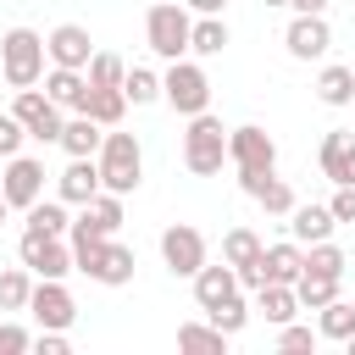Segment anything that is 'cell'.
Masks as SVG:
<instances>
[{
    "label": "cell",
    "mask_w": 355,
    "mask_h": 355,
    "mask_svg": "<svg viewBox=\"0 0 355 355\" xmlns=\"http://www.w3.org/2000/svg\"><path fill=\"white\" fill-rule=\"evenodd\" d=\"M83 277H94V283H105V288H122V283L133 277V250L116 244V239H105V250L94 255V266H89Z\"/></svg>",
    "instance_id": "9a60e30c"
},
{
    "label": "cell",
    "mask_w": 355,
    "mask_h": 355,
    "mask_svg": "<svg viewBox=\"0 0 355 355\" xmlns=\"http://www.w3.org/2000/svg\"><path fill=\"white\" fill-rule=\"evenodd\" d=\"M55 194H61L67 205L94 200V194H100V166H94V155H72V161H67V172L55 178Z\"/></svg>",
    "instance_id": "5bb4252c"
},
{
    "label": "cell",
    "mask_w": 355,
    "mask_h": 355,
    "mask_svg": "<svg viewBox=\"0 0 355 355\" xmlns=\"http://www.w3.org/2000/svg\"><path fill=\"white\" fill-rule=\"evenodd\" d=\"M33 349H39V355H67L72 344H67V333H61V327H39V338H33Z\"/></svg>",
    "instance_id": "b9f144b4"
},
{
    "label": "cell",
    "mask_w": 355,
    "mask_h": 355,
    "mask_svg": "<svg viewBox=\"0 0 355 355\" xmlns=\"http://www.w3.org/2000/svg\"><path fill=\"white\" fill-rule=\"evenodd\" d=\"M327 211H333V222H355V183H338V194L327 200Z\"/></svg>",
    "instance_id": "60d3db41"
},
{
    "label": "cell",
    "mask_w": 355,
    "mask_h": 355,
    "mask_svg": "<svg viewBox=\"0 0 355 355\" xmlns=\"http://www.w3.org/2000/svg\"><path fill=\"white\" fill-rule=\"evenodd\" d=\"M322 172L333 178V183H355V133H327L322 139Z\"/></svg>",
    "instance_id": "e0dca14e"
},
{
    "label": "cell",
    "mask_w": 355,
    "mask_h": 355,
    "mask_svg": "<svg viewBox=\"0 0 355 355\" xmlns=\"http://www.w3.org/2000/svg\"><path fill=\"white\" fill-rule=\"evenodd\" d=\"M161 100L178 111V116H194V111H205L211 105V78H205V67H194V61H172L166 72H161Z\"/></svg>",
    "instance_id": "5b68a950"
},
{
    "label": "cell",
    "mask_w": 355,
    "mask_h": 355,
    "mask_svg": "<svg viewBox=\"0 0 355 355\" xmlns=\"http://www.w3.org/2000/svg\"><path fill=\"white\" fill-rule=\"evenodd\" d=\"M78 111H83V116H94L100 128H116V122H122V111H128V94H122V89H94V83H89V94H83V105H78Z\"/></svg>",
    "instance_id": "d4e9b609"
},
{
    "label": "cell",
    "mask_w": 355,
    "mask_h": 355,
    "mask_svg": "<svg viewBox=\"0 0 355 355\" xmlns=\"http://www.w3.org/2000/svg\"><path fill=\"white\" fill-rule=\"evenodd\" d=\"M161 261H166L172 277H194V272L205 266V233L189 227V222H172V227L161 233Z\"/></svg>",
    "instance_id": "52a82bcc"
},
{
    "label": "cell",
    "mask_w": 355,
    "mask_h": 355,
    "mask_svg": "<svg viewBox=\"0 0 355 355\" xmlns=\"http://www.w3.org/2000/svg\"><path fill=\"white\" fill-rule=\"evenodd\" d=\"M17 255H22V266L28 272H39V277H67L72 272V244H61L55 233H22V244H17Z\"/></svg>",
    "instance_id": "9c48e42d"
},
{
    "label": "cell",
    "mask_w": 355,
    "mask_h": 355,
    "mask_svg": "<svg viewBox=\"0 0 355 355\" xmlns=\"http://www.w3.org/2000/svg\"><path fill=\"white\" fill-rule=\"evenodd\" d=\"M122 94H128L133 105H150V100H161V78H155L150 67H128V72H122Z\"/></svg>",
    "instance_id": "836d02e7"
},
{
    "label": "cell",
    "mask_w": 355,
    "mask_h": 355,
    "mask_svg": "<svg viewBox=\"0 0 355 355\" xmlns=\"http://www.w3.org/2000/svg\"><path fill=\"white\" fill-rule=\"evenodd\" d=\"M100 139H105V128L78 111L72 122H61V139H55V144H61L67 155H100Z\"/></svg>",
    "instance_id": "44dd1931"
},
{
    "label": "cell",
    "mask_w": 355,
    "mask_h": 355,
    "mask_svg": "<svg viewBox=\"0 0 355 355\" xmlns=\"http://www.w3.org/2000/svg\"><path fill=\"white\" fill-rule=\"evenodd\" d=\"M338 283H344V277H327V272H305V266H300V277H294L300 311H322L327 300H338Z\"/></svg>",
    "instance_id": "603a6c76"
},
{
    "label": "cell",
    "mask_w": 355,
    "mask_h": 355,
    "mask_svg": "<svg viewBox=\"0 0 355 355\" xmlns=\"http://www.w3.org/2000/svg\"><path fill=\"white\" fill-rule=\"evenodd\" d=\"M222 161H227V128L211 111H194L189 116V133H183V166L194 178H216Z\"/></svg>",
    "instance_id": "7a4b0ae2"
},
{
    "label": "cell",
    "mask_w": 355,
    "mask_h": 355,
    "mask_svg": "<svg viewBox=\"0 0 355 355\" xmlns=\"http://www.w3.org/2000/svg\"><path fill=\"white\" fill-rule=\"evenodd\" d=\"M344 349H349V355H355V333H349V338H344Z\"/></svg>",
    "instance_id": "f6af8a7d"
},
{
    "label": "cell",
    "mask_w": 355,
    "mask_h": 355,
    "mask_svg": "<svg viewBox=\"0 0 355 355\" xmlns=\"http://www.w3.org/2000/svg\"><path fill=\"white\" fill-rule=\"evenodd\" d=\"M22 139H28V128H22L11 111H0V161H6V155H17V150H22Z\"/></svg>",
    "instance_id": "f35d334b"
},
{
    "label": "cell",
    "mask_w": 355,
    "mask_h": 355,
    "mask_svg": "<svg viewBox=\"0 0 355 355\" xmlns=\"http://www.w3.org/2000/svg\"><path fill=\"white\" fill-rule=\"evenodd\" d=\"M150 6H155V0H150Z\"/></svg>",
    "instance_id": "c3c4849f"
},
{
    "label": "cell",
    "mask_w": 355,
    "mask_h": 355,
    "mask_svg": "<svg viewBox=\"0 0 355 355\" xmlns=\"http://www.w3.org/2000/svg\"><path fill=\"white\" fill-rule=\"evenodd\" d=\"M316 338H322V333H311V327H300V322H283V333H277V349H288V355H305V349H316Z\"/></svg>",
    "instance_id": "74e56055"
},
{
    "label": "cell",
    "mask_w": 355,
    "mask_h": 355,
    "mask_svg": "<svg viewBox=\"0 0 355 355\" xmlns=\"http://www.w3.org/2000/svg\"><path fill=\"white\" fill-rule=\"evenodd\" d=\"M288 11H294V17H322L327 0H288Z\"/></svg>",
    "instance_id": "7bdbcfd3"
},
{
    "label": "cell",
    "mask_w": 355,
    "mask_h": 355,
    "mask_svg": "<svg viewBox=\"0 0 355 355\" xmlns=\"http://www.w3.org/2000/svg\"><path fill=\"white\" fill-rule=\"evenodd\" d=\"M11 116H17V122L28 128V139H39V144H55V139H61V105H55L50 94H39V89H17Z\"/></svg>",
    "instance_id": "ba28073f"
},
{
    "label": "cell",
    "mask_w": 355,
    "mask_h": 355,
    "mask_svg": "<svg viewBox=\"0 0 355 355\" xmlns=\"http://www.w3.org/2000/svg\"><path fill=\"white\" fill-rule=\"evenodd\" d=\"M255 311L272 322V327H283V322H294L300 316V300H294V283H261L255 288Z\"/></svg>",
    "instance_id": "ffe728a7"
},
{
    "label": "cell",
    "mask_w": 355,
    "mask_h": 355,
    "mask_svg": "<svg viewBox=\"0 0 355 355\" xmlns=\"http://www.w3.org/2000/svg\"><path fill=\"white\" fill-rule=\"evenodd\" d=\"M0 194H6V205H22V211H28V205L44 194V161H33V155H6Z\"/></svg>",
    "instance_id": "30bf717a"
},
{
    "label": "cell",
    "mask_w": 355,
    "mask_h": 355,
    "mask_svg": "<svg viewBox=\"0 0 355 355\" xmlns=\"http://www.w3.org/2000/svg\"><path fill=\"white\" fill-rule=\"evenodd\" d=\"M28 294H33V283H28L22 266L0 272V311H28Z\"/></svg>",
    "instance_id": "e575fe53"
},
{
    "label": "cell",
    "mask_w": 355,
    "mask_h": 355,
    "mask_svg": "<svg viewBox=\"0 0 355 355\" xmlns=\"http://www.w3.org/2000/svg\"><path fill=\"white\" fill-rule=\"evenodd\" d=\"M283 44H288V55H294V61H316V55H327V44H333L327 17H294V22H288V33H283Z\"/></svg>",
    "instance_id": "7c38bea8"
},
{
    "label": "cell",
    "mask_w": 355,
    "mask_h": 355,
    "mask_svg": "<svg viewBox=\"0 0 355 355\" xmlns=\"http://www.w3.org/2000/svg\"><path fill=\"white\" fill-rule=\"evenodd\" d=\"M0 222H6V194H0Z\"/></svg>",
    "instance_id": "bcb514c9"
},
{
    "label": "cell",
    "mask_w": 355,
    "mask_h": 355,
    "mask_svg": "<svg viewBox=\"0 0 355 355\" xmlns=\"http://www.w3.org/2000/svg\"><path fill=\"white\" fill-rule=\"evenodd\" d=\"M250 200H255V205H266L272 216H288V211H294V189H288L283 178H266V183H261Z\"/></svg>",
    "instance_id": "d590c367"
},
{
    "label": "cell",
    "mask_w": 355,
    "mask_h": 355,
    "mask_svg": "<svg viewBox=\"0 0 355 355\" xmlns=\"http://www.w3.org/2000/svg\"><path fill=\"white\" fill-rule=\"evenodd\" d=\"M189 50H194V55H222V50H227V22H222V17H200V22L189 28Z\"/></svg>",
    "instance_id": "f1b7e54d"
},
{
    "label": "cell",
    "mask_w": 355,
    "mask_h": 355,
    "mask_svg": "<svg viewBox=\"0 0 355 355\" xmlns=\"http://www.w3.org/2000/svg\"><path fill=\"white\" fill-rule=\"evenodd\" d=\"M44 94H50L61 111H78L83 94H89V78H83L78 67H50V72H44Z\"/></svg>",
    "instance_id": "ac0fdd59"
},
{
    "label": "cell",
    "mask_w": 355,
    "mask_h": 355,
    "mask_svg": "<svg viewBox=\"0 0 355 355\" xmlns=\"http://www.w3.org/2000/svg\"><path fill=\"white\" fill-rule=\"evenodd\" d=\"M316 333H322V338H338V344H344V338L355 333V305H349V300H327V305L316 311Z\"/></svg>",
    "instance_id": "83f0119b"
},
{
    "label": "cell",
    "mask_w": 355,
    "mask_h": 355,
    "mask_svg": "<svg viewBox=\"0 0 355 355\" xmlns=\"http://www.w3.org/2000/svg\"><path fill=\"white\" fill-rule=\"evenodd\" d=\"M227 294H239V272H233L227 261H222V266H211V261H205V266L194 272V300H200V311L222 305Z\"/></svg>",
    "instance_id": "2e32d148"
},
{
    "label": "cell",
    "mask_w": 355,
    "mask_h": 355,
    "mask_svg": "<svg viewBox=\"0 0 355 355\" xmlns=\"http://www.w3.org/2000/svg\"><path fill=\"white\" fill-rule=\"evenodd\" d=\"M333 211L327 205H294L288 211V233H294V244H316V239H333Z\"/></svg>",
    "instance_id": "d6986e66"
},
{
    "label": "cell",
    "mask_w": 355,
    "mask_h": 355,
    "mask_svg": "<svg viewBox=\"0 0 355 355\" xmlns=\"http://www.w3.org/2000/svg\"><path fill=\"white\" fill-rule=\"evenodd\" d=\"M0 72H6L11 89H33L44 78V39L33 28H11L0 39Z\"/></svg>",
    "instance_id": "3957f363"
},
{
    "label": "cell",
    "mask_w": 355,
    "mask_h": 355,
    "mask_svg": "<svg viewBox=\"0 0 355 355\" xmlns=\"http://www.w3.org/2000/svg\"><path fill=\"white\" fill-rule=\"evenodd\" d=\"M305 272H327V277H344V272H349V255H344L333 239H316V244L305 250Z\"/></svg>",
    "instance_id": "1f68e13d"
},
{
    "label": "cell",
    "mask_w": 355,
    "mask_h": 355,
    "mask_svg": "<svg viewBox=\"0 0 355 355\" xmlns=\"http://www.w3.org/2000/svg\"><path fill=\"white\" fill-rule=\"evenodd\" d=\"M189 11H183V0H155L150 6V17H144V39H150V50L161 55V61H178L183 50H189Z\"/></svg>",
    "instance_id": "277c9868"
},
{
    "label": "cell",
    "mask_w": 355,
    "mask_h": 355,
    "mask_svg": "<svg viewBox=\"0 0 355 355\" xmlns=\"http://www.w3.org/2000/svg\"><path fill=\"white\" fill-rule=\"evenodd\" d=\"M227 161L239 166V178H266V172L277 166V144H272V133H266V128L244 122V128H233V133H227Z\"/></svg>",
    "instance_id": "8992f818"
},
{
    "label": "cell",
    "mask_w": 355,
    "mask_h": 355,
    "mask_svg": "<svg viewBox=\"0 0 355 355\" xmlns=\"http://www.w3.org/2000/svg\"><path fill=\"white\" fill-rule=\"evenodd\" d=\"M28 311H33L39 327H61V333L78 322V305H72V294L61 288V277H39L33 294H28Z\"/></svg>",
    "instance_id": "8fae6325"
},
{
    "label": "cell",
    "mask_w": 355,
    "mask_h": 355,
    "mask_svg": "<svg viewBox=\"0 0 355 355\" xmlns=\"http://www.w3.org/2000/svg\"><path fill=\"white\" fill-rule=\"evenodd\" d=\"M94 166H100V189H111V194H133L139 178H144V150H139L133 133H116V128H111V133L100 139Z\"/></svg>",
    "instance_id": "6da1fadb"
},
{
    "label": "cell",
    "mask_w": 355,
    "mask_h": 355,
    "mask_svg": "<svg viewBox=\"0 0 355 355\" xmlns=\"http://www.w3.org/2000/svg\"><path fill=\"white\" fill-rule=\"evenodd\" d=\"M122 55H111V50H94L89 55V67H83V78L94 83V89H122Z\"/></svg>",
    "instance_id": "d6a6232c"
},
{
    "label": "cell",
    "mask_w": 355,
    "mask_h": 355,
    "mask_svg": "<svg viewBox=\"0 0 355 355\" xmlns=\"http://www.w3.org/2000/svg\"><path fill=\"white\" fill-rule=\"evenodd\" d=\"M261 250H266V244H261L250 227H233V233L222 239V261H227L233 272H239V266H250V261H261Z\"/></svg>",
    "instance_id": "4dcf8cb0"
},
{
    "label": "cell",
    "mask_w": 355,
    "mask_h": 355,
    "mask_svg": "<svg viewBox=\"0 0 355 355\" xmlns=\"http://www.w3.org/2000/svg\"><path fill=\"white\" fill-rule=\"evenodd\" d=\"M261 266H266V283H294L300 266H305V250L300 244H272V250H261Z\"/></svg>",
    "instance_id": "484cf974"
},
{
    "label": "cell",
    "mask_w": 355,
    "mask_h": 355,
    "mask_svg": "<svg viewBox=\"0 0 355 355\" xmlns=\"http://www.w3.org/2000/svg\"><path fill=\"white\" fill-rule=\"evenodd\" d=\"M83 227H94V233H116L122 227V194H111V189H100L94 200H83V216H78Z\"/></svg>",
    "instance_id": "7402d4cb"
},
{
    "label": "cell",
    "mask_w": 355,
    "mask_h": 355,
    "mask_svg": "<svg viewBox=\"0 0 355 355\" xmlns=\"http://www.w3.org/2000/svg\"><path fill=\"white\" fill-rule=\"evenodd\" d=\"M178 349H189V355H227V333L216 322H183L178 327Z\"/></svg>",
    "instance_id": "cb8c5ba5"
},
{
    "label": "cell",
    "mask_w": 355,
    "mask_h": 355,
    "mask_svg": "<svg viewBox=\"0 0 355 355\" xmlns=\"http://www.w3.org/2000/svg\"><path fill=\"white\" fill-rule=\"evenodd\" d=\"M316 100L322 105H349L355 100V67H327L316 78Z\"/></svg>",
    "instance_id": "4316f807"
},
{
    "label": "cell",
    "mask_w": 355,
    "mask_h": 355,
    "mask_svg": "<svg viewBox=\"0 0 355 355\" xmlns=\"http://www.w3.org/2000/svg\"><path fill=\"white\" fill-rule=\"evenodd\" d=\"M22 349H33L28 327H17V322H0V355H22Z\"/></svg>",
    "instance_id": "ab89813d"
},
{
    "label": "cell",
    "mask_w": 355,
    "mask_h": 355,
    "mask_svg": "<svg viewBox=\"0 0 355 355\" xmlns=\"http://www.w3.org/2000/svg\"><path fill=\"white\" fill-rule=\"evenodd\" d=\"M28 227H33V233H55V239H61V233L72 227L67 200H33V205H28Z\"/></svg>",
    "instance_id": "f546056e"
},
{
    "label": "cell",
    "mask_w": 355,
    "mask_h": 355,
    "mask_svg": "<svg viewBox=\"0 0 355 355\" xmlns=\"http://www.w3.org/2000/svg\"><path fill=\"white\" fill-rule=\"evenodd\" d=\"M205 316H211V322H216V327L233 338V333H244V322H250V305H244L239 294H227V300H222V305H211Z\"/></svg>",
    "instance_id": "8d00e7d4"
},
{
    "label": "cell",
    "mask_w": 355,
    "mask_h": 355,
    "mask_svg": "<svg viewBox=\"0 0 355 355\" xmlns=\"http://www.w3.org/2000/svg\"><path fill=\"white\" fill-rule=\"evenodd\" d=\"M266 6H288V0H266Z\"/></svg>",
    "instance_id": "7dc6e473"
},
{
    "label": "cell",
    "mask_w": 355,
    "mask_h": 355,
    "mask_svg": "<svg viewBox=\"0 0 355 355\" xmlns=\"http://www.w3.org/2000/svg\"><path fill=\"white\" fill-rule=\"evenodd\" d=\"M44 55L55 61V67H89V55H94V44H89V28H78V22H61L50 39H44Z\"/></svg>",
    "instance_id": "4fadbf2b"
},
{
    "label": "cell",
    "mask_w": 355,
    "mask_h": 355,
    "mask_svg": "<svg viewBox=\"0 0 355 355\" xmlns=\"http://www.w3.org/2000/svg\"><path fill=\"white\" fill-rule=\"evenodd\" d=\"M183 6H189V11H200V17H222V6H227V0H183Z\"/></svg>",
    "instance_id": "ee69618b"
}]
</instances>
